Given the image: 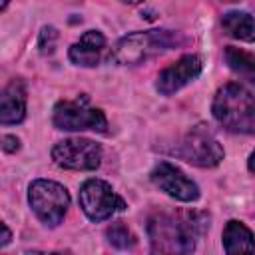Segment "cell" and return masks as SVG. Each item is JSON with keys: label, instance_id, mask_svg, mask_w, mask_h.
Masks as SVG:
<instances>
[{"label": "cell", "instance_id": "cell-6", "mask_svg": "<svg viewBox=\"0 0 255 255\" xmlns=\"http://www.w3.org/2000/svg\"><path fill=\"white\" fill-rule=\"evenodd\" d=\"M173 153L197 167H215L221 163L225 155L219 139L205 126L191 128L185 133V137L175 145Z\"/></svg>", "mask_w": 255, "mask_h": 255}, {"label": "cell", "instance_id": "cell-19", "mask_svg": "<svg viewBox=\"0 0 255 255\" xmlns=\"http://www.w3.org/2000/svg\"><path fill=\"white\" fill-rule=\"evenodd\" d=\"M10 239H12V233H10L8 225H6V223H2V241H0V245H2V247H4V245H8V243H10Z\"/></svg>", "mask_w": 255, "mask_h": 255}, {"label": "cell", "instance_id": "cell-21", "mask_svg": "<svg viewBox=\"0 0 255 255\" xmlns=\"http://www.w3.org/2000/svg\"><path fill=\"white\" fill-rule=\"evenodd\" d=\"M120 2H124V4H129V6H135V4H141L143 0H120Z\"/></svg>", "mask_w": 255, "mask_h": 255}, {"label": "cell", "instance_id": "cell-2", "mask_svg": "<svg viewBox=\"0 0 255 255\" xmlns=\"http://www.w3.org/2000/svg\"><path fill=\"white\" fill-rule=\"evenodd\" d=\"M211 114L231 133H255V92L229 82L215 92Z\"/></svg>", "mask_w": 255, "mask_h": 255}, {"label": "cell", "instance_id": "cell-13", "mask_svg": "<svg viewBox=\"0 0 255 255\" xmlns=\"http://www.w3.org/2000/svg\"><path fill=\"white\" fill-rule=\"evenodd\" d=\"M223 249L229 255L253 253L255 251V235L251 233V229L245 223L231 219V221H227V225L223 229Z\"/></svg>", "mask_w": 255, "mask_h": 255}, {"label": "cell", "instance_id": "cell-5", "mask_svg": "<svg viewBox=\"0 0 255 255\" xmlns=\"http://www.w3.org/2000/svg\"><path fill=\"white\" fill-rule=\"evenodd\" d=\"M52 122L58 129L64 131H106L108 120L100 108H94L90 104V96L82 94L74 100H60L54 106Z\"/></svg>", "mask_w": 255, "mask_h": 255}, {"label": "cell", "instance_id": "cell-20", "mask_svg": "<svg viewBox=\"0 0 255 255\" xmlns=\"http://www.w3.org/2000/svg\"><path fill=\"white\" fill-rule=\"evenodd\" d=\"M247 167H249L251 173H255V151L249 155V159H247Z\"/></svg>", "mask_w": 255, "mask_h": 255}, {"label": "cell", "instance_id": "cell-16", "mask_svg": "<svg viewBox=\"0 0 255 255\" xmlns=\"http://www.w3.org/2000/svg\"><path fill=\"white\" fill-rule=\"evenodd\" d=\"M106 237H108V241H110L114 247H118V249H131V247L135 245L133 233H131L122 221L112 223V225L106 229Z\"/></svg>", "mask_w": 255, "mask_h": 255}, {"label": "cell", "instance_id": "cell-17", "mask_svg": "<svg viewBox=\"0 0 255 255\" xmlns=\"http://www.w3.org/2000/svg\"><path fill=\"white\" fill-rule=\"evenodd\" d=\"M56 40H58V32L56 28L52 26H44L42 32H40V40H38V48L42 54H52L54 52V46H56Z\"/></svg>", "mask_w": 255, "mask_h": 255}, {"label": "cell", "instance_id": "cell-11", "mask_svg": "<svg viewBox=\"0 0 255 255\" xmlns=\"http://www.w3.org/2000/svg\"><path fill=\"white\" fill-rule=\"evenodd\" d=\"M106 52V36L100 30H88L82 34V38L70 46L68 58L72 64L82 68H96Z\"/></svg>", "mask_w": 255, "mask_h": 255}, {"label": "cell", "instance_id": "cell-7", "mask_svg": "<svg viewBox=\"0 0 255 255\" xmlns=\"http://www.w3.org/2000/svg\"><path fill=\"white\" fill-rule=\"evenodd\" d=\"M80 207L86 217L94 223L106 221L118 211L126 209V201L112 189V185L104 179H86L80 187Z\"/></svg>", "mask_w": 255, "mask_h": 255}, {"label": "cell", "instance_id": "cell-9", "mask_svg": "<svg viewBox=\"0 0 255 255\" xmlns=\"http://www.w3.org/2000/svg\"><path fill=\"white\" fill-rule=\"evenodd\" d=\"M149 179L157 189H161L165 195H169V197H173L177 201L191 203V201L199 199L197 183L191 177H187L179 167L169 163V161L155 163V167L149 173Z\"/></svg>", "mask_w": 255, "mask_h": 255}, {"label": "cell", "instance_id": "cell-1", "mask_svg": "<svg viewBox=\"0 0 255 255\" xmlns=\"http://www.w3.org/2000/svg\"><path fill=\"white\" fill-rule=\"evenodd\" d=\"M209 229V215L195 209L155 213L147 219V237L153 253H191L195 241Z\"/></svg>", "mask_w": 255, "mask_h": 255}, {"label": "cell", "instance_id": "cell-12", "mask_svg": "<svg viewBox=\"0 0 255 255\" xmlns=\"http://www.w3.org/2000/svg\"><path fill=\"white\" fill-rule=\"evenodd\" d=\"M26 118V88L20 80H12L0 96V124L14 126Z\"/></svg>", "mask_w": 255, "mask_h": 255}, {"label": "cell", "instance_id": "cell-10", "mask_svg": "<svg viewBox=\"0 0 255 255\" xmlns=\"http://www.w3.org/2000/svg\"><path fill=\"white\" fill-rule=\"evenodd\" d=\"M203 70L201 58L195 54H187L181 56L177 62H173L171 66L163 68L157 76L155 82V90L161 96H171L175 92H179L181 88H185L187 84H191Z\"/></svg>", "mask_w": 255, "mask_h": 255}, {"label": "cell", "instance_id": "cell-18", "mask_svg": "<svg viewBox=\"0 0 255 255\" xmlns=\"http://www.w3.org/2000/svg\"><path fill=\"white\" fill-rule=\"evenodd\" d=\"M2 149L6 151V153H14V151H18L20 149V139L16 137V135H2Z\"/></svg>", "mask_w": 255, "mask_h": 255}, {"label": "cell", "instance_id": "cell-4", "mask_svg": "<svg viewBox=\"0 0 255 255\" xmlns=\"http://www.w3.org/2000/svg\"><path fill=\"white\" fill-rule=\"evenodd\" d=\"M28 203L46 227H58L70 207V193L52 179H34L28 187Z\"/></svg>", "mask_w": 255, "mask_h": 255}, {"label": "cell", "instance_id": "cell-8", "mask_svg": "<svg viewBox=\"0 0 255 255\" xmlns=\"http://www.w3.org/2000/svg\"><path fill=\"white\" fill-rule=\"evenodd\" d=\"M52 159L62 169L92 171L102 163V147L88 137H68L52 147Z\"/></svg>", "mask_w": 255, "mask_h": 255}, {"label": "cell", "instance_id": "cell-22", "mask_svg": "<svg viewBox=\"0 0 255 255\" xmlns=\"http://www.w3.org/2000/svg\"><path fill=\"white\" fill-rule=\"evenodd\" d=\"M8 2H10V0H2V6H0V8H2V10H6V6H8Z\"/></svg>", "mask_w": 255, "mask_h": 255}, {"label": "cell", "instance_id": "cell-14", "mask_svg": "<svg viewBox=\"0 0 255 255\" xmlns=\"http://www.w3.org/2000/svg\"><path fill=\"white\" fill-rule=\"evenodd\" d=\"M223 32L235 40L241 42H255V18L249 12L243 10H231L225 12L221 18Z\"/></svg>", "mask_w": 255, "mask_h": 255}, {"label": "cell", "instance_id": "cell-3", "mask_svg": "<svg viewBox=\"0 0 255 255\" xmlns=\"http://www.w3.org/2000/svg\"><path fill=\"white\" fill-rule=\"evenodd\" d=\"M181 38L171 30H145L133 32L118 40L110 60L118 66H137L153 56H159L167 50H173Z\"/></svg>", "mask_w": 255, "mask_h": 255}, {"label": "cell", "instance_id": "cell-15", "mask_svg": "<svg viewBox=\"0 0 255 255\" xmlns=\"http://www.w3.org/2000/svg\"><path fill=\"white\" fill-rule=\"evenodd\" d=\"M225 62H227V66H229L237 76L245 78L247 82H251V84L255 86V56H253V54L229 46V48L225 50Z\"/></svg>", "mask_w": 255, "mask_h": 255}]
</instances>
